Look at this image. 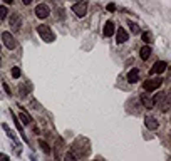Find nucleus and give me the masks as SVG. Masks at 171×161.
I'll return each instance as SVG.
<instances>
[{"instance_id": "f8f14e48", "label": "nucleus", "mask_w": 171, "mask_h": 161, "mask_svg": "<svg viewBox=\"0 0 171 161\" xmlns=\"http://www.w3.org/2000/svg\"><path fill=\"white\" fill-rule=\"evenodd\" d=\"M144 126L148 128V129H151V131H154V129H158V121L153 118V116H146L144 118Z\"/></svg>"}, {"instance_id": "2eb2a0df", "label": "nucleus", "mask_w": 171, "mask_h": 161, "mask_svg": "<svg viewBox=\"0 0 171 161\" xmlns=\"http://www.w3.org/2000/svg\"><path fill=\"white\" fill-rule=\"evenodd\" d=\"M17 119L20 121V123H24V124H30V123H32V118L29 116V113H27V111H24V109L20 111V114H19V118H17Z\"/></svg>"}, {"instance_id": "9d476101", "label": "nucleus", "mask_w": 171, "mask_h": 161, "mask_svg": "<svg viewBox=\"0 0 171 161\" xmlns=\"http://www.w3.org/2000/svg\"><path fill=\"white\" fill-rule=\"evenodd\" d=\"M10 118L14 119V124H15V128L19 129V133L22 134V139H24V143H29V141H27V138H25V134H24V126H22V123H20L19 119H17V116L14 114L12 111H10Z\"/></svg>"}, {"instance_id": "c85d7f7f", "label": "nucleus", "mask_w": 171, "mask_h": 161, "mask_svg": "<svg viewBox=\"0 0 171 161\" xmlns=\"http://www.w3.org/2000/svg\"><path fill=\"white\" fill-rule=\"evenodd\" d=\"M4 89H5V92L9 94V96L12 94V91H10V87H9V84H7V82H4Z\"/></svg>"}, {"instance_id": "1a4fd4ad", "label": "nucleus", "mask_w": 171, "mask_h": 161, "mask_svg": "<svg viewBox=\"0 0 171 161\" xmlns=\"http://www.w3.org/2000/svg\"><path fill=\"white\" fill-rule=\"evenodd\" d=\"M116 32V27H114V22L108 20L106 24H104V29H102V35L104 37H111Z\"/></svg>"}, {"instance_id": "dca6fc26", "label": "nucleus", "mask_w": 171, "mask_h": 161, "mask_svg": "<svg viewBox=\"0 0 171 161\" xmlns=\"http://www.w3.org/2000/svg\"><path fill=\"white\" fill-rule=\"evenodd\" d=\"M2 129L5 131V133H7V136H9V138H10V139L14 141L15 144H19V139H17V136L14 134V131H12L10 128H9V126H7V124H2Z\"/></svg>"}, {"instance_id": "7ed1b4c3", "label": "nucleus", "mask_w": 171, "mask_h": 161, "mask_svg": "<svg viewBox=\"0 0 171 161\" xmlns=\"http://www.w3.org/2000/svg\"><path fill=\"white\" fill-rule=\"evenodd\" d=\"M72 12L79 17V19H81V17H84L86 14H87V2H86V0H82V2H77V4H74Z\"/></svg>"}, {"instance_id": "2f4dec72", "label": "nucleus", "mask_w": 171, "mask_h": 161, "mask_svg": "<svg viewBox=\"0 0 171 161\" xmlns=\"http://www.w3.org/2000/svg\"><path fill=\"white\" fill-rule=\"evenodd\" d=\"M30 160H32V161H37V160H35V156H34V155H30Z\"/></svg>"}, {"instance_id": "423d86ee", "label": "nucleus", "mask_w": 171, "mask_h": 161, "mask_svg": "<svg viewBox=\"0 0 171 161\" xmlns=\"http://www.w3.org/2000/svg\"><path fill=\"white\" fill-rule=\"evenodd\" d=\"M166 67H168V64L165 62V61H158V62H154V66L149 69V74L151 76H156V74H161L165 72Z\"/></svg>"}, {"instance_id": "f3484780", "label": "nucleus", "mask_w": 171, "mask_h": 161, "mask_svg": "<svg viewBox=\"0 0 171 161\" xmlns=\"http://www.w3.org/2000/svg\"><path fill=\"white\" fill-rule=\"evenodd\" d=\"M139 56H141V59H143V61L149 59V56H151V47H149V45H144V47L139 51Z\"/></svg>"}, {"instance_id": "20e7f679", "label": "nucleus", "mask_w": 171, "mask_h": 161, "mask_svg": "<svg viewBox=\"0 0 171 161\" xmlns=\"http://www.w3.org/2000/svg\"><path fill=\"white\" fill-rule=\"evenodd\" d=\"M2 40H4V44H5L7 49H10V51H14V49L17 47L15 37L12 35L10 32H4V34H2Z\"/></svg>"}, {"instance_id": "72a5a7b5", "label": "nucleus", "mask_w": 171, "mask_h": 161, "mask_svg": "<svg viewBox=\"0 0 171 161\" xmlns=\"http://www.w3.org/2000/svg\"><path fill=\"white\" fill-rule=\"evenodd\" d=\"M0 62H2V57H0Z\"/></svg>"}, {"instance_id": "4be33fe9", "label": "nucleus", "mask_w": 171, "mask_h": 161, "mask_svg": "<svg viewBox=\"0 0 171 161\" xmlns=\"http://www.w3.org/2000/svg\"><path fill=\"white\" fill-rule=\"evenodd\" d=\"M64 161H77V158H76V156H74V153L71 149L67 151V153H66V155H64Z\"/></svg>"}, {"instance_id": "4468645a", "label": "nucleus", "mask_w": 171, "mask_h": 161, "mask_svg": "<svg viewBox=\"0 0 171 161\" xmlns=\"http://www.w3.org/2000/svg\"><path fill=\"white\" fill-rule=\"evenodd\" d=\"M128 81H129L131 84H134V82H138L139 81V71L138 69H131L129 72H128Z\"/></svg>"}, {"instance_id": "ddd939ff", "label": "nucleus", "mask_w": 171, "mask_h": 161, "mask_svg": "<svg viewBox=\"0 0 171 161\" xmlns=\"http://www.w3.org/2000/svg\"><path fill=\"white\" fill-rule=\"evenodd\" d=\"M139 101H141V104L144 106L146 109H153V108H154V103H153V99H151L148 94H141Z\"/></svg>"}, {"instance_id": "a211bd4d", "label": "nucleus", "mask_w": 171, "mask_h": 161, "mask_svg": "<svg viewBox=\"0 0 171 161\" xmlns=\"http://www.w3.org/2000/svg\"><path fill=\"white\" fill-rule=\"evenodd\" d=\"M168 109H170V96L166 94V97L161 101V111H163V113H166Z\"/></svg>"}, {"instance_id": "c756f323", "label": "nucleus", "mask_w": 171, "mask_h": 161, "mask_svg": "<svg viewBox=\"0 0 171 161\" xmlns=\"http://www.w3.org/2000/svg\"><path fill=\"white\" fill-rule=\"evenodd\" d=\"M30 2H32V0H22V4H25V5H29Z\"/></svg>"}, {"instance_id": "5701e85b", "label": "nucleus", "mask_w": 171, "mask_h": 161, "mask_svg": "<svg viewBox=\"0 0 171 161\" xmlns=\"http://www.w3.org/2000/svg\"><path fill=\"white\" fill-rule=\"evenodd\" d=\"M143 40L146 44H151L153 42V37H151V32H143Z\"/></svg>"}, {"instance_id": "6ab92c4d", "label": "nucleus", "mask_w": 171, "mask_h": 161, "mask_svg": "<svg viewBox=\"0 0 171 161\" xmlns=\"http://www.w3.org/2000/svg\"><path fill=\"white\" fill-rule=\"evenodd\" d=\"M30 89H32V84H30V82H27L25 87H24V86H20V96H22V97H25L27 94H29V91H30Z\"/></svg>"}, {"instance_id": "aec40b11", "label": "nucleus", "mask_w": 171, "mask_h": 161, "mask_svg": "<svg viewBox=\"0 0 171 161\" xmlns=\"http://www.w3.org/2000/svg\"><path fill=\"white\" fill-rule=\"evenodd\" d=\"M39 144H40V148H42V149H44V153H45V155H51L52 148H51V146H49V144H47L45 141H44V139H40V141H39Z\"/></svg>"}, {"instance_id": "39448f33", "label": "nucleus", "mask_w": 171, "mask_h": 161, "mask_svg": "<svg viewBox=\"0 0 171 161\" xmlns=\"http://www.w3.org/2000/svg\"><path fill=\"white\" fill-rule=\"evenodd\" d=\"M49 14H51V9H49L47 4H39L35 7V15L39 19H45V17H49Z\"/></svg>"}, {"instance_id": "393cba45", "label": "nucleus", "mask_w": 171, "mask_h": 161, "mask_svg": "<svg viewBox=\"0 0 171 161\" xmlns=\"http://www.w3.org/2000/svg\"><path fill=\"white\" fill-rule=\"evenodd\" d=\"M7 14H9V10H7L5 5L0 7V19H7Z\"/></svg>"}, {"instance_id": "a878e982", "label": "nucleus", "mask_w": 171, "mask_h": 161, "mask_svg": "<svg viewBox=\"0 0 171 161\" xmlns=\"http://www.w3.org/2000/svg\"><path fill=\"white\" fill-rule=\"evenodd\" d=\"M129 27H131V30H133V34H139V27L136 25L134 22H129Z\"/></svg>"}, {"instance_id": "412c9836", "label": "nucleus", "mask_w": 171, "mask_h": 161, "mask_svg": "<svg viewBox=\"0 0 171 161\" xmlns=\"http://www.w3.org/2000/svg\"><path fill=\"white\" fill-rule=\"evenodd\" d=\"M165 97H166V92H158L154 97H153V103H154V104H161V101H163Z\"/></svg>"}, {"instance_id": "f257e3e1", "label": "nucleus", "mask_w": 171, "mask_h": 161, "mask_svg": "<svg viewBox=\"0 0 171 161\" xmlns=\"http://www.w3.org/2000/svg\"><path fill=\"white\" fill-rule=\"evenodd\" d=\"M37 34L40 35V39H42L44 42H49V44H51V42L56 40V35H54V32H52L47 25H37Z\"/></svg>"}, {"instance_id": "cd10ccee", "label": "nucleus", "mask_w": 171, "mask_h": 161, "mask_svg": "<svg viewBox=\"0 0 171 161\" xmlns=\"http://www.w3.org/2000/svg\"><path fill=\"white\" fill-rule=\"evenodd\" d=\"M0 161H10V158L7 155H4V153H0Z\"/></svg>"}, {"instance_id": "7c9ffc66", "label": "nucleus", "mask_w": 171, "mask_h": 161, "mask_svg": "<svg viewBox=\"0 0 171 161\" xmlns=\"http://www.w3.org/2000/svg\"><path fill=\"white\" fill-rule=\"evenodd\" d=\"M4 2H5L7 5H9V4H12V2H14V0H4Z\"/></svg>"}, {"instance_id": "b1692460", "label": "nucleus", "mask_w": 171, "mask_h": 161, "mask_svg": "<svg viewBox=\"0 0 171 161\" xmlns=\"http://www.w3.org/2000/svg\"><path fill=\"white\" fill-rule=\"evenodd\" d=\"M20 76H22L20 67H14V69H12V77H14V79H19Z\"/></svg>"}, {"instance_id": "bb28decb", "label": "nucleus", "mask_w": 171, "mask_h": 161, "mask_svg": "<svg viewBox=\"0 0 171 161\" xmlns=\"http://www.w3.org/2000/svg\"><path fill=\"white\" fill-rule=\"evenodd\" d=\"M106 9H108L109 12H114V10H116V4H108V7H106Z\"/></svg>"}, {"instance_id": "0eeeda50", "label": "nucleus", "mask_w": 171, "mask_h": 161, "mask_svg": "<svg viewBox=\"0 0 171 161\" xmlns=\"http://www.w3.org/2000/svg\"><path fill=\"white\" fill-rule=\"evenodd\" d=\"M62 149H64V139H62V138H57L56 146H54V155H56V161L61 160V156H62Z\"/></svg>"}, {"instance_id": "473e14b6", "label": "nucleus", "mask_w": 171, "mask_h": 161, "mask_svg": "<svg viewBox=\"0 0 171 161\" xmlns=\"http://www.w3.org/2000/svg\"><path fill=\"white\" fill-rule=\"evenodd\" d=\"M72 2H82V0H72Z\"/></svg>"}, {"instance_id": "6e6552de", "label": "nucleus", "mask_w": 171, "mask_h": 161, "mask_svg": "<svg viewBox=\"0 0 171 161\" xmlns=\"http://www.w3.org/2000/svg\"><path fill=\"white\" fill-rule=\"evenodd\" d=\"M9 24H10V29L17 30V29L20 27V24H22V19H20V15H19V14H12V15H10V19H9Z\"/></svg>"}, {"instance_id": "f03ea898", "label": "nucleus", "mask_w": 171, "mask_h": 161, "mask_svg": "<svg viewBox=\"0 0 171 161\" xmlns=\"http://www.w3.org/2000/svg\"><path fill=\"white\" fill-rule=\"evenodd\" d=\"M161 84H163V79L161 77L148 79V81H144V84H143V89H144L146 92H153V91H158V89L161 87Z\"/></svg>"}, {"instance_id": "9b49d317", "label": "nucleus", "mask_w": 171, "mask_h": 161, "mask_svg": "<svg viewBox=\"0 0 171 161\" xmlns=\"http://www.w3.org/2000/svg\"><path fill=\"white\" fill-rule=\"evenodd\" d=\"M128 39H129L128 32H126L123 27H119V29H118V34H116V42H118V44H124Z\"/></svg>"}]
</instances>
